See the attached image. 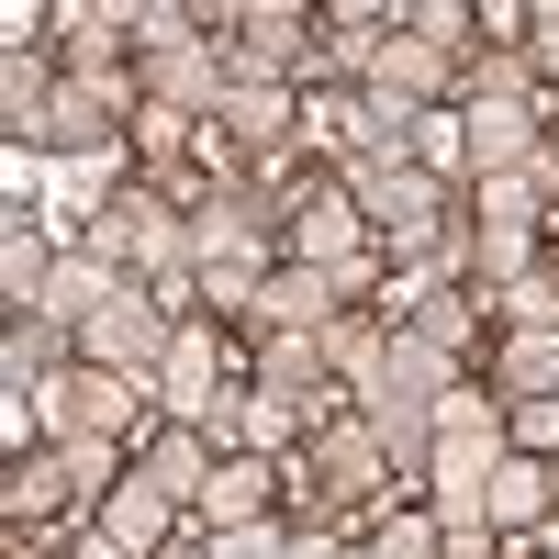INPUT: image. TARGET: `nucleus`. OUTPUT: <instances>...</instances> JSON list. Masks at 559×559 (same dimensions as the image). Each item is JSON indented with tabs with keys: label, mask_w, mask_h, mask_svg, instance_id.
Masks as SVG:
<instances>
[{
	"label": "nucleus",
	"mask_w": 559,
	"mask_h": 559,
	"mask_svg": "<svg viewBox=\"0 0 559 559\" xmlns=\"http://www.w3.org/2000/svg\"><path fill=\"white\" fill-rule=\"evenodd\" d=\"M369 213L347 202V179H292L280 191V258H302V269H336L347 280V302L369 292Z\"/></svg>",
	"instance_id": "obj_1"
},
{
	"label": "nucleus",
	"mask_w": 559,
	"mask_h": 559,
	"mask_svg": "<svg viewBox=\"0 0 559 559\" xmlns=\"http://www.w3.org/2000/svg\"><path fill=\"white\" fill-rule=\"evenodd\" d=\"M347 202L369 213V236L403 269L448 236V191H437V168H414V157H347Z\"/></svg>",
	"instance_id": "obj_2"
},
{
	"label": "nucleus",
	"mask_w": 559,
	"mask_h": 559,
	"mask_svg": "<svg viewBox=\"0 0 559 559\" xmlns=\"http://www.w3.org/2000/svg\"><path fill=\"white\" fill-rule=\"evenodd\" d=\"M292 481H313V503H324V515H358V503H403V481H392V459H381V437H369V414H358V403L336 414V426H313V437H302Z\"/></svg>",
	"instance_id": "obj_3"
},
{
	"label": "nucleus",
	"mask_w": 559,
	"mask_h": 559,
	"mask_svg": "<svg viewBox=\"0 0 559 559\" xmlns=\"http://www.w3.org/2000/svg\"><path fill=\"white\" fill-rule=\"evenodd\" d=\"M157 403H168V426H202L213 448H236L247 392L224 381V336H213V324H179V347H168V369H157Z\"/></svg>",
	"instance_id": "obj_4"
},
{
	"label": "nucleus",
	"mask_w": 559,
	"mask_h": 559,
	"mask_svg": "<svg viewBox=\"0 0 559 559\" xmlns=\"http://www.w3.org/2000/svg\"><path fill=\"white\" fill-rule=\"evenodd\" d=\"M168 347H179V313L146 292V280H123V302H102V313L79 324V358L90 369H123V381H146V392H157Z\"/></svg>",
	"instance_id": "obj_5"
},
{
	"label": "nucleus",
	"mask_w": 559,
	"mask_h": 559,
	"mask_svg": "<svg viewBox=\"0 0 559 559\" xmlns=\"http://www.w3.org/2000/svg\"><path fill=\"white\" fill-rule=\"evenodd\" d=\"M34 414H45V437L57 448H79V437H134V414H146V381H123V369H90V358H68L57 381L34 392Z\"/></svg>",
	"instance_id": "obj_6"
},
{
	"label": "nucleus",
	"mask_w": 559,
	"mask_h": 559,
	"mask_svg": "<svg viewBox=\"0 0 559 559\" xmlns=\"http://www.w3.org/2000/svg\"><path fill=\"white\" fill-rule=\"evenodd\" d=\"M537 146H548V123L526 102H459V157H471V179H537Z\"/></svg>",
	"instance_id": "obj_7"
},
{
	"label": "nucleus",
	"mask_w": 559,
	"mask_h": 559,
	"mask_svg": "<svg viewBox=\"0 0 559 559\" xmlns=\"http://www.w3.org/2000/svg\"><path fill=\"white\" fill-rule=\"evenodd\" d=\"M247 392H269V403H292L302 426H336V369H324V336H258V381Z\"/></svg>",
	"instance_id": "obj_8"
},
{
	"label": "nucleus",
	"mask_w": 559,
	"mask_h": 559,
	"mask_svg": "<svg viewBox=\"0 0 559 559\" xmlns=\"http://www.w3.org/2000/svg\"><path fill=\"white\" fill-rule=\"evenodd\" d=\"M336 313H358L336 269H302V258H280V269H269V292H258V313H247V324H258V336H324V324H336Z\"/></svg>",
	"instance_id": "obj_9"
},
{
	"label": "nucleus",
	"mask_w": 559,
	"mask_h": 559,
	"mask_svg": "<svg viewBox=\"0 0 559 559\" xmlns=\"http://www.w3.org/2000/svg\"><path fill=\"white\" fill-rule=\"evenodd\" d=\"M448 392H459V358H448V347H426V336H414V324H392L381 369H369V381H358V403H414V414H437Z\"/></svg>",
	"instance_id": "obj_10"
},
{
	"label": "nucleus",
	"mask_w": 559,
	"mask_h": 559,
	"mask_svg": "<svg viewBox=\"0 0 559 559\" xmlns=\"http://www.w3.org/2000/svg\"><path fill=\"white\" fill-rule=\"evenodd\" d=\"M168 526H179V503H168L157 481H134V471H123L102 503H90V548H112V559H157Z\"/></svg>",
	"instance_id": "obj_11"
},
{
	"label": "nucleus",
	"mask_w": 559,
	"mask_h": 559,
	"mask_svg": "<svg viewBox=\"0 0 559 559\" xmlns=\"http://www.w3.org/2000/svg\"><path fill=\"white\" fill-rule=\"evenodd\" d=\"M515 448H437V471H426V515L437 526H492V471Z\"/></svg>",
	"instance_id": "obj_12"
},
{
	"label": "nucleus",
	"mask_w": 559,
	"mask_h": 559,
	"mask_svg": "<svg viewBox=\"0 0 559 559\" xmlns=\"http://www.w3.org/2000/svg\"><path fill=\"white\" fill-rule=\"evenodd\" d=\"M392 34H403V0H336V12H324V68L369 90V68H381Z\"/></svg>",
	"instance_id": "obj_13"
},
{
	"label": "nucleus",
	"mask_w": 559,
	"mask_h": 559,
	"mask_svg": "<svg viewBox=\"0 0 559 559\" xmlns=\"http://www.w3.org/2000/svg\"><path fill=\"white\" fill-rule=\"evenodd\" d=\"M57 45H68V79H123V0H57Z\"/></svg>",
	"instance_id": "obj_14"
},
{
	"label": "nucleus",
	"mask_w": 559,
	"mask_h": 559,
	"mask_svg": "<svg viewBox=\"0 0 559 559\" xmlns=\"http://www.w3.org/2000/svg\"><path fill=\"white\" fill-rule=\"evenodd\" d=\"M213 471H224V459H213V437H202V426H168V437H157L146 459H134V481H157V492L179 503V515H202Z\"/></svg>",
	"instance_id": "obj_15"
},
{
	"label": "nucleus",
	"mask_w": 559,
	"mask_h": 559,
	"mask_svg": "<svg viewBox=\"0 0 559 559\" xmlns=\"http://www.w3.org/2000/svg\"><path fill=\"white\" fill-rule=\"evenodd\" d=\"M280 481H292V471H269L258 448H224V471H213V492H202V537H213V526H258L269 503H280Z\"/></svg>",
	"instance_id": "obj_16"
},
{
	"label": "nucleus",
	"mask_w": 559,
	"mask_h": 559,
	"mask_svg": "<svg viewBox=\"0 0 559 559\" xmlns=\"http://www.w3.org/2000/svg\"><path fill=\"white\" fill-rule=\"evenodd\" d=\"M102 302H123V269H112V258H90V247H57V280H45V302H34V313L79 336Z\"/></svg>",
	"instance_id": "obj_17"
},
{
	"label": "nucleus",
	"mask_w": 559,
	"mask_h": 559,
	"mask_svg": "<svg viewBox=\"0 0 559 559\" xmlns=\"http://www.w3.org/2000/svg\"><path fill=\"white\" fill-rule=\"evenodd\" d=\"M68 503H79V481H68L57 448H34V459H12V471H0V515H12V537H23V526H57Z\"/></svg>",
	"instance_id": "obj_18"
},
{
	"label": "nucleus",
	"mask_w": 559,
	"mask_h": 559,
	"mask_svg": "<svg viewBox=\"0 0 559 559\" xmlns=\"http://www.w3.org/2000/svg\"><path fill=\"white\" fill-rule=\"evenodd\" d=\"M68 324H45V313H12V336H0V381H12V403H34L45 381H57V369H68Z\"/></svg>",
	"instance_id": "obj_19"
},
{
	"label": "nucleus",
	"mask_w": 559,
	"mask_h": 559,
	"mask_svg": "<svg viewBox=\"0 0 559 559\" xmlns=\"http://www.w3.org/2000/svg\"><path fill=\"white\" fill-rule=\"evenodd\" d=\"M492 392H503V414H515V403H559V324L492 347Z\"/></svg>",
	"instance_id": "obj_20"
},
{
	"label": "nucleus",
	"mask_w": 559,
	"mask_h": 559,
	"mask_svg": "<svg viewBox=\"0 0 559 559\" xmlns=\"http://www.w3.org/2000/svg\"><path fill=\"white\" fill-rule=\"evenodd\" d=\"M45 280H57V247H45V224H34V213H0V302L34 313V302H45Z\"/></svg>",
	"instance_id": "obj_21"
},
{
	"label": "nucleus",
	"mask_w": 559,
	"mask_h": 559,
	"mask_svg": "<svg viewBox=\"0 0 559 559\" xmlns=\"http://www.w3.org/2000/svg\"><path fill=\"white\" fill-rule=\"evenodd\" d=\"M358 414H369V437H381V459H392L403 492L437 471V414H414V403H358Z\"/></svg>",
	"instance_id": "obj_22"
},
{
	"label": "nucleus",
	"mask_w": 559,
	"mask_h": 559,
	"mask_svg": "<svg viewBox=\"0 0 559 559\" xmlns=\"http://www.w3.org/2000/svg\"><path fill=\"white\" fill-rule=\"evenodd\" d=\"M45 112H57V68L0 57V134H12V146H45Z\"/></svg>",
	"instance_id": "obj_23"
},
{
	"label": "nucleus",
	"mask_w": 559,
	"mask_h": 559,
	"mask_svg": "<svg viewBox=\"0 0 559 559\" xmlns=\"http://www.w3.org/2000/svg\"><path fill=\"white\" fill-rule=\"evenodd\" d=\"M559 515V492H548V459H503V471H492V537H526V526H548Z\"/></svg>",
	"instance_id": "obj_24"
},
{
	"label": "nucleus",
	"mask_w": 559,
	"mask_h": 559,
	"mask_svg": "<svg viewBox=\"0 0 559 559\" xmlns=\"http://www.w3.org/2000/svg\"><path fill=\"white\" fill-rule=\"evenodd\" d=\"M381 347H392V313L381 302H358V313L324 324V369H336V392H358L369 369H381Z\"/></svg>",
	"instance_id": "obj_25"
},
{
	"label": "nucleus",
	"mask_w": 559,
	"mask_h": 559,
	"mask_svg": "<svg viewBox=\"0 0 559 559\" xmlns=\"http://www.w3.org/2000/svg\"><path fill=\"white\" fill-rule=\"evenodd\" d=\"M459 102H526V112H537V57H526V45H471Z\"/></svg>",
	"instance_id": "obj_26"
},
{
	"label": "nucleus",
	"mask_w": 559,
	"mask_h": 559,
	"mask_svg": "<svg viewBox=\"0 0 559 559\" xmlns=\"http://www.w3.org/2000/svg\"><path fill=\"white\" fill-rule=\"evenodd\" d=\"M403 313H414V336L448 347V358H471V336H481V292H414L403 280Z\"/></svg>",
	"instance_id": "obj_27"
},
{
	"label": "nucleus",
	"mask_w": 559,
	"mask_h": 559,
	"mask_svg": "<svg viewBox=\"0 0 559 559\" xmlns=\"http://www.w3.org/2000/svg\"><path fill=\"white\" fill-rule=\"evenodd\" d=\"M471 224L481 236H537L548 202H537V179H471Z\"/></svg>",
	"instance_id": "obj_28"
},
{
	"label": "nucleus",
	"mask_w": 559,
	"mask_h": 559,
	"mask_svg": "<svg viewBox=\"0 0 559 559\" xmlns=\"http://www.w3.org/2000/svg\"><path fill=\"white\" fill-rule=\"evenodd\" d=\"M123 134H134V157H146V168H179V157H202V123H191V112H168V102H146Z\"/></svg>",
	"instance_id": "obj_29"
},
{
	"label": "nucleus",
	"mask_w": 559,
	"mask_h": 559,
	"mask_svg": "<svg viewBox=\"0 0 559 559\" xmlns=\"http://www.w3.org/2000/svg\"><path fill=\"white\" fill-rule=\"evenodd\" d=\"M437 515H426V503H381V526H369V548H381V559H437Z\"/></svg>",
	"instance_id": "obj_30"
},
{
	"label": "nucleus",
	"mask_w": 559,
	"mask_h": 559,
	"mask_svg": "<svg viewBox=\"0 0 559 559\" xmlns=\"http://www.w3.org/2000/svg\"><path fill=\"white\" fill-rule=\"evenodd\" d=\"M79 247H90V258H112V269L134 280V179H123L102 213H90V236H79Z\"/></svg>",
	"instance_id": "obj_31"
},
{
	"label": "nucleus",
	"mask_w": 559,
	"mask_h": 559,
	"mask_svg": "<svg viewBox=\"0 0 559 559\" xmlns=\"http://www.w3.org/2000/svg\"><path fill=\"white\" fill-rule=\"evenodd\" d=\"M191 559H292V526H280V515H258V526H213Z\"/></svg>",
	"instance_id": "obj_32"
},
{
	"label": "nucleus",
	"mask_w": 559,
	"mask_h": 559,
	"mask_svg": "<svg viewBox=\"0 0 559 559\" xmlns=\"http://www.w3.org/2000/svg\"><path fill=\"white\" fill-rule=\"evenodd\" d=\"M292 437H313V426H302L292 403H269V392H247V414H236V448H258V459H269V448H292Z\"/></svg>",
	"instance_id": "obj_33"
},
{
	"label": "nucleus",
	"mask_w": 559,
	"mask_h": 559,
	"mask_svg": "<svg viewBox=\"0 0 559 559\" xmlns=\"http://www.w3.org/2000/svg\"><path fill=\"white\" fill-rule=\"evenodd\" d=\"M515 448L526 459H559V403H515Z\"/></svg>",
	"instance_id": "obj_34"
},
{
	"label": "nucleus",
	"mask_w": 559,
	"mask_h": 559,
	"mask_svg": "<svg viewBox=\"0 0 559 559\" xmlns=\"http://www.w3.org/2000/svg\"><path fill=\"white\" fill-rule=\"evenodd\" d=\"M526 57L559 79V0H537V12H526Z\"/></svg>",
	"instance_id": "obj_35"
},
{
	"label": "nucleus",
	"mask_w": 559,
	"mask_h": 559,
	"mask_svg": "<svg viewBox=\"0 0 559 559\" xmlns=\"http://www.w3.org/2000/svg\"><path fill=\"white\" fill-rule=\"evenodd\" d=\"M0 191H12V213H34V146H12V157H0Z\"/></svg>",
	"instance_id": "obj_36"
},
{
	"label": "nucleus",
	"mask_w": 559,
	"mask_h": 559,
	"mask_svg": "<svg viewBox=\"0 0 559 559\" xmlns=\"http://www.w3.org/2000/svg\"><path fill=\"white\" fill-rule=\"evenodd\" d=\"M437 559H492V526H448V537H437Z\"/></svg>",
	"instance_id": "obj_37"
},
{
	"label": "nucleus",
	"mask_w": 559,
	"mask_h": 559,
	"mask_svg": "<svg viewBox=\"0 0 559 559\" xmlns=\"http://www.w3.org/2000/svg\"><path fill=\"white\" fill-rule=\"evenodd\" d=\"M292 559H347V537L336 526H292Z\"/></svg>",
	"instance_id": "obj_38"
},
{
	"label": "nucleus",
	"mask_w": 559,
	"mask_h": 559,
	"mask_svg": "<svg viewBox=\"0 0 559 559\" xmlns=\"http://www.w3.org/2000/svg\"><path fill=\"white\" fill-rule=\"evenodd\" d=\"M537 202H548V224H559V123H548V146H537Z\"/></svg>",
	"instance_id": "obj_39"
},
{
	"label": "nucleus",
	"mask_w": 559,
	"mask_h": 559,
	"mask_svg": "<svg viewBox=\"0 0 559 559\" xmlns=\"http://www.w3.org/2000/svg\"><path fill=\"white\" fill-rule=\"evenodd\" d=\"M347 559H381V548H369V537H358V548H347Z\"/></svg>",
	"instance_id": "obj_40"
},
{
	"label": "nucleus",
	"mask_w": 559,
	"mask_h": 559,
	"mask_svg": "<svg viewBox=\"0 0 559 559\" xmlns=\"http://www.w3.org/2000/svg\"><path fill=\"white\" fill-rule=\"evenodd\" d=\"M12 559H45V548H23V537H12Z\"/></svg>",
	"instance_id": "obj_41"
},
{
	"label": "nucleus",
	"mask_w": 559,
	"mask_h": 559,
	"mask_svg": "<svg viewBox=\"0 0 559 559\" xmlns=\"http://www.w3.org/2000/svg\"><path fill=\"white\" fill-rule=\"evenodd\" d=\"M548 492H559V459H548Z\"/></svg>",
	"instance_id": "obj_42"
},
{
	"label": "nucleus",
	"mask_w": 559,
	"mask_h": 559,
	"mask_svg": "<svg viewBox=\"0 0 559 559\" xmlns=\"http://www.w3.org/2000/svg\"><path fill=\"white\" fill-rule=\"evenodd\" d=\"M548 280H559V258H548Z\"/></svg>",
	"instance_id": "obj_43"
}]
</instances>
